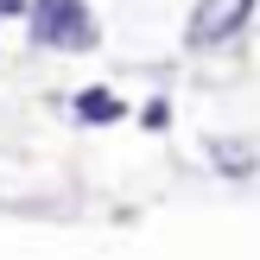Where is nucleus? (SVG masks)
I'll use <instances>...</instances> for the list:
<instances>
[{"label":"nucleus","mask_w":260,"mask_h":260,"mask_svg":"<svg viewBox=\"0 0 260 260\" xmlns=\"http://www.w3.org/2000/svg\"><path fill=\"white\" fill-rule=\"evenodd\" d=\"M241 13H248V0H203L197 19H190V38H197V45H216L222 32H235Z\"/></svg>","instance_id":"nucleus-2"},{"label":"nucleus","mask_w":260,"mask_h":260,"mask_svg":"<svg viewBox=\"0 0 260 260\" xmlns=\"http://www.w3.org/2000/svg\"><path fill=\"white\" fill-rule=\"evenodd\" d=\"M32 38L83 51V45H95V25H89L83 0H32Z\"/></svg>","instance_id":"nucleus-1"},{"label":"nucleus","mask_w":260,"mask_h":260,"mask_svg":"<svg viewBox=\"0 0 260 260\" xmlns=\"http://www.w3.org/2000/svg\"><path fill=\"white\" fill-rule=\"evenodd\" d=\"M83 114H89V121H108L114 102H108V95H83Z\"/></svg>","instance_id":"nucleus-3"}]
</instances>
